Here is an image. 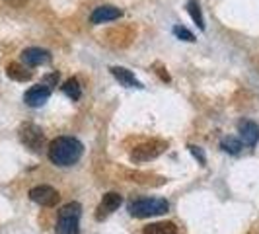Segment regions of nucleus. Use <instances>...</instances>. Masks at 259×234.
<instances>
[{"instance_id":"nucleus-17","label":"nucleus","mask_w":259,"mask_h":234,"mask_svg":"<svg viewBox=\"0 0 259 234\" xmlns=\"http://www.w3.org/2000/svg\"><path fill=\"white\" fill-rule=\"evenodd\" d=\"M221 148L230 152V154H238L240 148H242V141H238L236 137H224L221 141Z\"/></svg>"},{"instance_id":"nucleus-1","label":"nucleus","mask_w":259,"mask_h":234,"mask_svg":"<svg viewBox=\"0 0 259 234\" xmlns=\"http://www.w3.org/2000/svg\"><path fill=\"white\" fill-rule=\"evenodd\" d=\"M84 144L74 137H57L49 144V160L57 166H72L80 160Z\"/></svg>"},{"instance_id":"nucleus-16","label":"nucleus","mask_w":259,"mask_h":234,"mask_svg":"<svg viewBox=\"0 0 259 234\" xmlns=\"http://www.w3.org/2000/svg\"><path fill=\"white\" fill-rule=\"evenodd\" d=\"M187 12L193 18V22L197 24L199 29H205V20H203V12H201V6L197 0H189L187 2Z\"/></svg>"},{"instance_id":"nucleus-15","label":"nucleus","mask_w":259,"mask_h":234,"mask_svg":"<svg viewBox=\"0 0 259 234\" xmlns=\"http://www.w3.org/2000/svg\"><path fill=\"white\" fill-rule=\"evenodd\" d=\"M63 92H65V94L70 98V100H72V102H76V100H80V96H82L80 82H78L76 78H68L65 84H63Z\"/></svg>"},{"instance_id":"nucleus-14","label":"nucleus","mask_w":259,"mask_h":234,"mask_svg":"<svg viewBox=\"0 0 259 234\" xmlns=\"http://www.w3.org/2000/svg\"><path fill=\"white\" fill-rule=\"evenodd\" d=\"M144 234H178V228L174 222H152L143 228Z\"/></svg>"},{"instance_id":"nucleus-13","label":"nucleus","mask_w":259,"mask_h":234,"mask_svg":"<svg viewBox=\"0 0 259 234\" xmlns=\"http://www.w3.org/2000/svg\"><path fill=\"white\" fill-rule=\"evenodd\" d=\"M6 74H8V78L16 80V82H27V80H31V72L27 70L26 66L20 65V63H10L8 68H6Z\"/></svg>"},{"instance_id":"nucleus-4","label":"nucleus","mask_w":259,"mask_h":234,"mask_svg":"<svg viewBox=\"0 0 259 234\" xmlns=\"http://www.w3.org/2000/svg\"><path fill=\"white\" fill-rule=\"evenodd\" d=\"M166 148H168V144L164 143V141L154 139V141H148V143L135 146V150L131 152V158L135 162H148V160H154L156 156L162 154Z\"/></svg>"},{"instance_id":"nucleus-19","label":"nucleus","mask_w":259,"mask_h":234,"mask_svg":"<svg viewBox=\"0 0 259 234\" xmlns=\"http://www.w3.org/2000/svg\"><path fill=\"white\" fill-rule=\"evenodd\" d=\"M189 150H191V154L199 160V164L201 166H205L207 164V156H205V152H203V148H199V146H193V144H189Z\"/></svg>"},{"instance_id":"nucleus-7","label":"nucleus","mask_w":259,"mask_h":234,"mask_svg":"<svg viewBox=\"0 0 259 234\" xmlns=\"http://www.w3.org/2000/svg\"><path fill=\"white\" fill-rule=\"evenodd\" d=\"M121 201H123V199H121V195L117 193V191H109V193H105L104 199H102V203H100L98 209H96V219H98V221L107 219L113 211L119 209Z\"/></svg>"},{"instance_id":"nucleus-2","label":"nucleus","mask_w":259,"mask_h":234,"mask_svg":"<svg viewBox=\"0 0 259 234\" xmlns=\"http://www.w3.org/2000/svg\"><path fill=\"white\" fill-rule=\"evenodd\" d=\"M80 215H82L80 203H66L57 217V226H55L57 234H80Z\"/></svg>"},{"instance_id":"nucleus-11","label":"nucleus","mask_w":259,"mask_h":234,"mask_svg":"<svg viewBox=\"0 0 259 234\" xmlns=\"http://www.w3.org/2000/svg\"><path fill=\"white\" fill-rule=\"evenodd\" d=\"M238 133H240L244 144L253 146L259 141V125L253 123V121H249V119H244V121L238 123Z\"/></svg>"},{"instance_id":"nucleus-5","label":"nucleus","mask_w":259,"mask_h":234,"mask_svg":"<svg viewBox=\"0 0 259 234\" xmlns=\"http://www.w3.org/2000/svg\"><path fill=\"white\" fill-rule=\"evenodd\" d=\"M20 141L26 144L31 152H41L43 148V143H45V137L39 129L37 125L33 123H26L20 127Z\"/></svg>"},{"instance_id":"nucleus-20","label":"nucleus","mask_w":259,"mask_h":234,"mask_svg":"<svg viewBox=\"0 0 259 234\" xmlns=\"http://www.w3.org/2000/svg\"><path fill=\"white\" fill-rule=\"evenodd\" d=\"M57 82H59V72H53V74H47V76L43 78V82H41V84H43V86H47L49 90H53V86H55Z\"/></svg>"},{"instance_id":"nucleus-6","label":"nucleus","mask_w":259,"mask_h":234,"mask_svg":"<svg viewBox=\"0 0 259 234\" xmlns=\"http://www.w3.org/2000/svg\"><path fill=\"white\" fill-rule=\"evenodd\" d=\"M29 199L41 207H55L59 203V191L51 185H37L29 189Z\"/></svg>"},{"instance_id":"nucleus-3","label":"nucleus","mask_w":259,"mask_h":234,"mask_svg":"<svg viewBox=\"0 0 259 234\" xmlns=\"http://www.w3.org/2000/svg\"><path fill=\"white\" fill-rule=\"evenodd\" d=\"M169 203L166 199H137L129 203L131 217L137 219H148V217H156V215H164L168 213Z\"/></svg>"},{"instance_id":"nucleus-9","label":"nucleus","mask_w":259,"mask_h":234,"mask_svg":"<svg viewBox=\"0 0 259 234\" xmlns=\"http://www.w3.org/2000/svg\"><path fill=\"white\" fill-rule=\"evenodd\" d=\"M121 10L115 8V6H100L96 8L90 16V22L94 26H100V24H105V22H113L117 18H121Z\"/></svg>"},{"instance_id":"nucleus-12","label":"nucleus","mask_w":259,"mask_h":234,"mask_svg":"<svg viewBox=\"0 0 259 234\" xmlns=\"http://www.w3.org/2000/svg\"><path fill=\"white\" fill-rule=\"evenodd\" d=\"M109 70H111V74H113L123 86H127V88H133V86H135V88H143V84H141V82L135 78V74H133L131 70H127V68H123V66H111Z\"/></svg>"},{"instance_id":"nucleus-8","label":"nucleus","mask_w":259,"mask_h":234,"mask_svg":"<svg viewBox=\"0 0 259 234\" xmlns=\"http://www.w3.org/2000/svg\"><path fill=\"white\" fill-rule=\"evenodd\" d=\"M49 96H51V90L47 86H43V84H37V86H33V88H29L26 92L24 102L29 107H41V105L49 100Z\"/></svg>"},{"instance_id":"nucleus-10","label":"nucleus","mask_w":259,"mask_h":234,"mask_svg":"<svg viewBox=\"0 0 259 234\" xmlns=\"http://www.w3.org/2000/svg\"><path fill=\"white\" fill-rule=\"evenodd\" d=\"M22 61L26 63L27 66H39L45 65L51 61V53L45 51V49H39V47H29L22 53Z\"/></svg>"},{"instance_id":"nucleus-18","label":"nucleus","mask_w":259,"mask_h":234,"mask_svg":"<svg viewBox=\"0 0 259 234\" xmlns=\"http://www.w3.org/2000/svg\"><path fill=\"white\" fill-rule=\"evenodd\" d=\"M174 35H176V37H180V39H183V41H195L193 33H191L187 27H183V26L174 27Z\"/></svg>"}]
</instances>
